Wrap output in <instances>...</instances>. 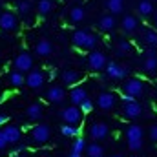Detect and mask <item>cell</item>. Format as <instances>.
<instances>
[{
    "instance_id": "cell-23",
    "label": "cell",
    "mask_w": 157,
    "mask_h": 157,
    "mask_svg": "<svg viewBox=\"0 0 157 157\" xmlns=\"http://www.w3.org/2000/svg\"><path fill=\"white\" fill-rule=\"evenodd\" d=\"M137 13H139L141 17H150V15L154 13V4H152L150 0H141V2L137 4Z\"/></svg>"
},
{
    "instance_id": "cell-39",
    "label": "cell",
    "mask_w": 157,
    "mask_h": 157,
    "mask_svg": "<svg viewBox=\"0 0 157 157\" xmlns=\"http://www.w3.org/2000/svg\"><path fill=\"white\" fill-rule=\"evenodd\" d=\"M122 101H124V102H130V101H135V99H133L132 95H128V93H124V95H122Z\"/></svg>"
},
{
    "instance_id": "cell-5",
    "label": "cell",
    "mask_w": 157,
    "mask_h": 157,
    "mask_svg": "<svg viewBox=\"0 0 157 157\" xmlns=\"http://www.w3.org/2000/svg\"><path fill=\"white\" fill-rule=\"evenodd\" d=\"M108 133H110L108 124H106V122H101V121H95V122L90 126V132H88L90 139H91V141H97V143L102 141V139H106Z\"/></svg>"
},
{
    "instance_id": "cell-42",
    "label": "cell",
    "mask_w": 157,
    "mask_h": 157,
    "mask_svg": "<svg viewBox=\"0 0 157 157\" xmlns=\"http://www.w3.org/2000/svg\"><path fill=\"white\" fill-rule=\"evenodd\" d=\"M2 101H4V95H0V102H2Z\"/></svg>"
},
{
    "instance_id": "cell-44",
    "label": "cell",
    "mask_w": 157,
    "mask_h": 157,
    "mask_svg": "<svg viewBox=\"0 0 157 157\" xmlns=\"http://www.w3.org/2000/svg\"><path fill=\"white\" fill-rule=\"evenodd\" d=\"M15 157H26V155H15Z\"/></svg>"
},
{
    "instance_id": "cell-36",
    "label": "cell",
    "mask_w": 157,
    "mask_h": 157,
    "mask_svg": "<svg viewBox=\"0 0 157 157\" xmlns=\"http://www.w3.org/2000/svg\"><path fill=\"white\" fill-rule=\"evenodd\" d=\"M150 139L152 141H157V124H152L150 126Z\"/></svg>"
},
{
    "instance_id": "cell-26",
    "label": "cell",
    "mask_w": 157,
    "mask_h": 157,
    "mask_svg": "<svg viewBox=\"0 0 157 157\" xmlns=\"http://www.w3.org/2000/svg\"><path fill=\"white\" fill-rule=\"evenodd\" d=\"M26 82V77H24V73H20V71H13L11 75H9V84L11 86H15V88H18V86H22Z\"/></svg>"
},
{
    "instance_id": "cell-9",
    "label": "cell",
    "mask_w": 157,
    "mask_h": 157,
    "mask_svg": "<svg viewBox=\"0 0 157 157\" xmlns=\"http://www.w3.org/2000/svg\"><path fill=\"white\" fill-rule=\"evenodd\" d=\"M0 29H4V31H17L18 29V20H17L15 13L6 11L0 15Z\"/></svg>"
},
{
    "instance_id": "cell-29",
    "label": "cell",
    "mask_w": 157,
    "mask_h": 157,
    "mask_svg": "<svg viewBox=\"0 0 157 157\" xmlns=\"http://www.w3.org/2000/svg\"><path fill=\"white\" fill-rule=\"evenodd\" d=\"M106 7H108V11H110L112 15L122 13V2H121V0H108V2H106Z\"/></svg>"
},
{
    "instance_id": "cell-10",
    "label": "cell",
    "mask_w": 157,
    "mask_h": 157,
    "mask_svg": "<svg viewBox=\"0 0 157 157\" xmlns=\"http://www.w3.org/2000/svg\"><path fill=\"white\" fill-rule=\"evenodd\" d=\"M115 102H117V97L112 91H102L97 95V106L101 110H112L115 106Z\"/></svg>"
},
{
    "instance_id": "cell-15",
    "label": "cell",
    "mask_w": 157,
    "mask_h": 157,
    "mask_svg": "<svg viewBox=\"0 0 157 157\" xmlns=\"http://www.w3.org/2000/svg\"><path fill=\"white\" fill-rule=\"evenodd\" d=\"M53 51H55V48H53V44L48 39H42L35 44V53H37L39 57H49Z\"/></svg>"
},
{
    "instance_id": "cell-33",
    "label": "cell",
    "mask_w": 157,
    "mask_h": 157,
    "mask_svg": "<svg viewBox=\"0 0 157 157\" xmlns=\"http://www.w3.org/2000/svg\"><path fill=\"white\" fill-rule=\"evenodd\" d=\"M78 110H80V112H84V113L91 112V110H93V102H91V99H90V97L82 99V101H80V104H78Z\"/></svg>"
},
{
    "instance_id": "cell-28",
    "label": "cell",
    "mask_w": 157,
    "mask_h": 157,
    "mask_svg": "<svg viewBox=\"0 0 157 157\" xmlns=\"http://www.w3.org/2000/svg\"><path fill=\"white\" fill-rule=\"evenodd\" d=\"M53 6H55V4H53L51 0H39V7H37V9H39V15L40 17H46V15L53 9Z\"/></svg>"
},
{
    "instance_id": "cell-13",
    "label": "cell",
    "mask_w": 157,
    "mask_h": 157,
    "mask_svg": "<svg viewBox=\"0 0 157 157\" xmlns=\"http://www.w3.org/2000/svg\"><path fill=\"white\" fill-rule=\"evenodd\" d=\"M141 113H143V106H141L139 102H135V101L124 102V106H122V115L126 119H137V117H141Z\"/></svg>"
},
{
    "instance_id": "cell-38",
    "label": "cell",
    "mask_w": 157,
    "mask_h": 157,
    "mask_svg": "<svg viewBox=\"0 0 157 157\" xmlns=\"http://www.w3.org/2000/svg\"><path fill=\"white\" fill-rule=\"evenodd\" d=\"M7 121H9V117H7L6 113H0V126H4V124H6Z\"/></svg>"
},
{
    "instance_id": "cell-3",
    "label": "cell",
    "mask_w": 157,
    "mask_h": 157,
    "mask_svg": "<svg viewBox=\"0 0 157 157\" xmlns=\"http://www.w3.org/2000/svg\"><path fill=\"white\" fill-rule=\"evenodd\" d=\"M122 93H128L132 95L133 99L135 97H141L144 93V82L141 78H128L124 84H122Z\"/></svg>"
},
{
    "instance_id": "cell-24",
    "label": "cell",
    "mask_w": 157,
    "mask_h": 157,
    "mask_svg": "<svg viewBox=\"0 0 157 157\" xmlns=\"http://www.w3.org/2000/svg\"><path fill=\"white\" fill-rule=\"evenodd\" d=\"M143 70H144L146 73H155L157 71V55H152V57H146V59H144Z\"/></svg>"
},
{
    "instance_id": "cell-19",
    "label": "cell",
    "mask_w": 157,
    "mask_h": 157,
    "mask_svg": "<svg viewBox=\"0 0 157 157\" xmlns=\"http://www.w3.org/2000/svg\"><path fill=\"white\" fill-rule=\"evenodd\" d=\"M86 97H88V93H86V90H84L82 86H73V88L70 90V101H71V104H75V106H78L80 101L86 99Z\"/></svg>"
},
{
    "instance_id": "cell-32",
    "label": "cell",
    "mask_w": 157,
    "mask_h": 157,
    "mask_svg": "<svg viewBox=\"0 0 157 157\" xmlns=\"http://www.w3.org/2000/svg\"><path fill=\"white\" fill-rule=\"evenodd\" d=\"M17 9H18V13H20V15H24V17H28V15L31 13V4H29L28 0H22V2H18V6H17Z\"/></svg>"
},
{
    "instance_id": "cell-16",
    "label": "cell",
    "mask_w": 157,
    "mask_h": 157,
    "mask_svg": "<svg viewBox=\"0 0 157 157\" xmlns=\"http://www.w3.org/2000/svg\"><path fill=\"white\" fill-rule=\"evenodd\" d=\"M115 28H117V20H115L113 15H104V17H101V20H99V29H101V31L110 33V31H113Z\"/></svg>"
},
{
    "instance_id": "cell-43",
    "label": "cell",
    "mask_w": 157,
    "mask_h": 157,
    "mask_svg": "<svg viewBox=\"0 0 157 157\" xmlns=\"http://www.w3.org/2000/svg\"><path fill=\"white\" fill-rule=\"evenodd\" d=\"M155 29H157V17H155Z\"/></svg>"
},
{
    "instance_id": "cell-40",
    "label": "cell",
    "mask_w": 157,
    "mask_h": 157,
    "mask_svg": "<svg viewBox=\"0 0 157 157\" xmlns=\"http://www.w3.org/2000/svg\"><path fill=\"white\" fill-rule=\"evenodd\" d=\"M70 157H82V154H78V152H75V150H71Z\"/></svg>"
},
{
    "instance_id": "cell-45",
    "label": "cell",
    "mask_w": 157,
    "mask_h": 157,
    "mask_svg": "<svg viewBox=\"0 0 157 157\" xmlns=\"http://www.w3.org/2000/svg\"><path fill=\"white\" fill-rule=\"evenodd\" d=\"M71 2H77V0H71Z\"/></svg>"
},
{
    "instance_id": "cell-6",
    "label": "cell",
    "mask_w": 157,
    "mask_h": 157,
    "mask_svg": "<svg viewBox=\"0 0 157 157\" xmlns=\"http://www.w3.org/2000/svg\"><path fill=\"white\" fill-rule=\"evenodd\" d=\"M13 66H15V70H17V71H20V73H28V71L33 68V57H31L29 53L22 51V53H18V55H17V59H15Z\"/></svg>"
},
{
    "instance_id": "cell-4",
    "label": "cell",
    "mask_w": 157,
    "mask_h": 157,
    "mask_svg": "<svg viewBox=\"0 0 157 157\" xmlns=\"http://www.w3.org/2000/svg\"><path fill=\"white\" fill-rule=\"evenodd\" d=\"M106 55L102 53V51H97V49H93L90 55H88V68L91 70V71H102L104 70V66H106Z\"/></svg>"
},
{
    "instance_id": "cell-12",
    "label": "cell",
    "mask_w": 157,
    "mask_h": 157,
    "mask_svg": "<svg viewBox=\"0 0 157 157\" xmlns=\"http://www.w3.org/2000/svg\"><path fill=\"white\" fill-rule=\"evenodd\" d=\"M2 133H4V137H6L7 144H17V143L20 141V137H22L20 128H18V126H13V124L4 126V128H2Z\"/></svg>"
},
{
    "instance_id": "cell-30",
    "label": "cell",
    "mask_w": 157,
    "mask_h": 157,
    "mask_svg": "<svg viewBox=\"0 0 157 157\" xmlns=\"http://www.w3.org/2000/svg\"><path fill=\"white\" fill-rule=\"evenodd\" d=\"M60 133H62L64 137H77L78 128L73 126V124H64V126H60Z\"/></svg>"
},
{
    "instance_id": "cell-31",
    "label": "cell",
    "mask_w": 157,
    "mask_h": 157,
    "mask_svg": "<svg viewBox=\"0 0 157 157\" xmlns=\"http://www.w3.org/2000/svg\"><path fill=\"white\" fill-rule=\"evenodd\" d=\"M119 53L121 55H126V53H132L133 51V46H132V42L130 40H119Z\"/></svg>"
},
{
    "instance_id": "cell-35",
    "label": "cell",
    "mask_w": 157,
    "mask_h": 157,
    "mask_svg": "<svg viewBox=\"0 0 157 157\" xmlns=\"http://www.w3.org/2000/svg\"><path fill=\"white\" fill-rule=\"evenodd\" d=\"M95 46H97V37L90 33V37H88V42H86V46H84V49H93Z\"/></svg>"
},
{
    "instance_id": "cell-2",
    "label": "cell",
    "mask_w": 157,
    "mask_h": 157,
    "mask_svg": "<svg viewBox=\"0 0 157 157\" xmlns=\"http://www.w3.org/2000/svg\"><path fill=\"white\" fill-rule=\"evenodd\" d=\"M49 135H51V130H49V124L46 122H40L31 130V141L35 144H46L49 141Z\"/></svg>"
},
{
    "instance_id": "cell-1",
    "label": "cell",
    "mask_w": 157,
    "mask_h": 157,
    "mask_svg": "<svg viewBox=\"0 0 157 157\" xmlns=\"http://www.w3.org/2000/svg\"><path fill=\"white\" fill-rule=\"evenodd\" d=\"M143 137H144V130L141 124H130L126 130V141L132 152H139L143 150Z\"/></svg>"
},
{
    "instance_id": "cell-21",
    "label": "cell",
    "mask_w": 157,
    "mask_h": 157,
    "mask_svg": "<svg viewBox=\"0 0 157 157\" xmlns=\"http://www.w3.org/2000/svg\"><path fill=\"white\" fill-rule=\"evenodd\" d=\"M42 113H44V108L40 106L39 102H33V104H29L26 108V115H28V119H31V121H39L42 117Z\"/></svg>"
},
{
    "instance_id": "cell-27",
    "label": "cell",
    "mask_w": 157,
    "mask_h": 157,
    "mask_svg": "<svg viewBox=\"0 0 157 157\" xmlns=\"http://www.w3.org/2000/svg\"><path fill=\"white\" fill-rule=\"evenodd\" d=\"M143 40H144L148 46L157 48V31H154V29H146V31L143 33Z\"/></svg>"
},
{
    "instance_id": "cell-18",
    "label": "cell",
    "mask_w": 157,
    "mask_h": 157,
    "mask_svg": "<svg viewBox=\"0 0 157 157\" xmlns=\"http://www.w3.org/2000/svg\"><path fill=\"white\" fill-rule=\"evenodd\" d=\"M121 28H122L124 33H133V31H137V28H139V20H137L133 15H126V17L122 18V22H121Z\"/></svg>"
},
{
    "instance_id": "cell-11",
    "label": "cell",
    "mask_w": 157,
    "mask_h": 157,
    "mask_svg": "<svg viewBox=\"0 0 157 157\" xmlns=\"http://www.w3.org/2000/svg\"><path fill=\"white\" fill-rule=\"evenodd\" d=\"M60 117L64 119L66 124H77L80 121V110H78V106L71 104V106H68L60 112Z\"/></svg>"
},
{
    "instance_id": "cell-34",
    "label": "cell",
    "mask_w": 157,
    "mask_h": 157,
    "mask_svg": "<svg viewBox=\"0 0 157 157\" xmlns=\"http://www.w3.org/2000/svg\"><path fill=\"white\" fill-rule=\"evenodd\" d=\"M84 148H86V141H84V139H77V141L73 143V148H71V150H75V152H78V154H82Z\"/></svg>"
},
{
    "instance_id": "cell-8",
    "label": "cell",
    "mask_w": 157,
    "mask_h": 157,
    "mask_svg": "<svg viewBox=\"0 0 157 157\" xmlns=\"http://www.w3.org/2000/svg\"><path fill=\"white\" fill-rule=\"evenodd\" d=\"M104 70H106L108 78H113V80H124L126 75H128V70L122 68V66L117 64V62H106Z\"/></svg>"
},
{
    "instance_id": "cell-25",
    "label": "cell",
    "mask_w": 157,
    "mask_h": 157,
    "mask_svg": "<svg viewBox=\"0 0 157 157\" xmlns=\"http://www.w3.org/2000/svg\"><path fill=\"white\" fill-rule=\"evenodd\" d=\"M70 18H71V22H82V20L86 18V11H84V7H80V6L71 7V11H70Z\"/></svg>"
},
{
    "instance_id": "cell-14",
    "label": "cell",
    "mask_w": 157,
    "mask_h": 157,
    "mask_svg": "<svg viewBox=\"0 0 157 157\" xmlns=\"http://www.w3.org/2000/svg\"><path fill=\"white\" fill-rule=\"evenodd\" d=\"M46 97H48L49 102H53V104H60V102L66 101V91H64V88H60V86H51V88L48 90Z\"/></svg>"
},
{
    "instance_id": "cell-22",
    "label": "cell",
    "mask_w": 157,
    "mask_h": 157,
    "mask_svg": "<svg viewBox=\"0 0 157 157\" xmlns=\"http://www.w3.org/2000/svg\"><path fill=\"white\" fill-rule=\"evenodd\" d=\"M84 152H86V155L88 157H102L104 155V148H102L97 141H93L91 144H86Z\"/></svg>"
},
{
    "instance_id": "cell-7",
    "label": "cell",
    "mask_w": 157,
    "mask_h": 157,
    "mask_svg": "<svg viewBox=\"0 0 157 157\" xmlns=\"http://www.w3.org/2000/svg\"><path fill=\"white\" fill-rule=\"evenodd\" d=\"M44 82H46V75H44V71L42 70H29L28 71V77H26V82L24 84H28L31 90H39L44 86Z\"/></svg>"
},
{
    "instance_id": "cell-20",
    "label": "cell",
    "mask_w": 157,
    "mask_h": 157,
    "mask_svg": "<svg viewBox=\"0 0 157 157\" xmlns=\"http://www.w3.org/2000/svg\"><path fill=\"white\" fill-rule=\"evenodd\" d=\"M88 37H90V33H88V31L77 29V31L73 33V37H71V42H73V46H75V48L84 49V46H86V42H88Z\"/></svg>"
},
{
    "instance_id": "cell-41",
    "label": "cell",
    "mask_w": 157,
    "mask_h": 157,
    "mask_svg": "<svg viewBox=\"0 0 157 157\" xmlns=\"http://www.w3.org/2000/svg\"><path fill=\"white\" fill-rule=\"evenodd\" d=\"M110 157H122V155H119V154H115V155H110Z\"/></svg>"
},
{
    "instance_id": "cell-46",
    "label": "cell",
    "mask_w": 157,
    "mask_h": 157,
    "mask_svg": "<svg viewBox=\"0 0 157 157\" xmlns=\"http://www.w3.org/2000/svg\"><path fill=\"white\" fill-rule=\"evenodd\" d=\"M121 2H122V0H121Z\"/></svg>"
},
{
    "instance_id": "cell-37",
    "label": "cell",
    "mask_w": 157,
    "mask_h": 157,
    "mask_svg": "<svg viewBox=\"0 0 157 157\" xmlns=\"http://www.w3.org/2000/svg\"><path fill=\"white\" fill-rule=\"evenodd\" d=\"M6 148H7V141H6V137H4V133L0 130V150H6Z\"/></svg>"
},
{
    "instance_id": "cell-17",
    "label": "cell",
    "mask_w": 157,
    "mask_h": 157,
    "mask_svg": "<svg viewBox=\"0 0 157 157\" xmlns=\"http://www.w3.org/2000/svg\"><path fill=\"white\" fill-rule=\"evenodd\" d=\"M60 78H62V82H64L66 86H75L78 80L82 78V75L78 73L77 70H64V71L60 73Z\"/></svg>"
}]
</instances>
